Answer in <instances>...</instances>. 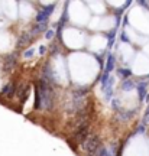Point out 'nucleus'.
<instances>
[{
    "instance_id": "10",
    "label": "nucleus",
    "mask_w": 149,
    "mask_h": 156,
    "mask_svg": "<svg viewBox=\"0 0 149 156\" xmlns=\"http://www.w3.org/2000/svg\"><path fill=\"white\" fill-rule=\"evenodd\" d=\"M35 110H41V95L38 87H35Z\"/></svg>"
},
{
    "instance_id": "9",
    "label": "nucleus",
    "mask_w": 149,
    "mask_h": 156,
    "mask_svg": "<svg viewBox=\"0 0 149 156\" xmlns=\"http://www.w3.org/2000/svg\"><path fill=\"white\" fill-rule=\"evenodd\" d=\"M87 91H89L87 88H77V90H74V93H72V94H74V97H75V98H78V100H80V98H84V97H85Z\"/></svg>"
},
{
    "instance_id": "6",
    "label": "nucleus",
    "mask_w": 149,
    "mask_h": 156,
    "mask_svg": "<svg viewBox=\"0 0 149 156\" xmlns=\"http://www.w3.org/2000/svg\"><path fill=\"white\" fill-rule=\"evenodd\" d=\"M32 39H33V35L31 34V32H23V34L19 36V39H17V48H23L25 45L31 44Z\"/></svg>"
},
{
    "instance_id": "4",
    "label": "nucleus",
    "mask_w": 149,
    "mask_h": 156,
    "mask_svg": "<svg viewBox=\"0 0 149 156\" xmlns=\"http://www.w3.org/2000/svg\"><path fill=\"white\" fill-rule=\"evenodd\" d=\"M17 62V54H10L5 58V62H3V69L5 71H12L15 65Z\"/></svg>"
},
{
    "instance_id": "13",
    "label": "nucleus",
    "mask_w": 149,
    "mask_h": 156,
    "mask_svg": "<svg viewBox=\"0 0 149 156\" xmlns=\"http://www.w3.org/2000/svg\"><path fill=\"white\" fill-rule=\"evenodd\" d=\"M100 83H101V87L104 88L106 85L110 83V77H109V74H107V73L103 74V75H101V80H100Z\"/></svg>"
},
{
    "instance_id": "5",
    "label": "nucleus",
    "mask_w": 149,
    "mask_h": 156,
    "mask_svg": "<svg viewBox=\"0 0 149 156\" xmlns=\"http://www.w3.org/2000/svg\"><path fill=\"white\" fill-rule=\"evenodd\" d=\"M16 84L15 83H9V84H6L5 87H3V90H2V93L0 94L3 95V97H7V98H12L13 95L16 94Z\"/></svg>"
},
{
    "instance_id": "7",
    "label": "nucleus",
    "mask_w": 149,
    "mask_h": 156,
    "mask_svg": "<svg viewBox=\"0 0 149 156\" xmlns=\"http://www.w3.org/2000/svg\"><path fill=\"white\" fill-rule=\"evenodd\" d=\"M114 64H116V58H114V55L107 56V62H106V73L109 74L110 71H113V69H114Z\"/></svg>"
},
{
    "instance_id": "1",
    "label": "nucleus",
    "mask_w": 149,
    "mask_h": 156,
    "mask_svg": "<svg viewBox=\"0 0 149 156\" xmlns=\"http://www.w3.org/2000/svg\"><path fill=\"white\" fill-rule=\"evenodd\" d=\"M81 146H83V151L85 152L87 155L93 156L94 153L97 152V149L101 146V142H100V137L97 134H89V137L81 143Z\"/></svg>"
},
{
    "instance_id": "17",
    "label": "nucleus",
    "mask_w": 149,
    "mask_h": 156,
    "mask_svg": "<svg viewBox=\"0 0 149 156\" xmlns=\"http://www.w3.org/2000/svg\"><path fill=\"white\" fill-rule=\"evenodd\" d=\"M54 35H55V32H54L52 29L46 30V38H48V39H52V38H54Z\"/></svg>"
},
{
    "instance_id": "16",
    "label": "nucleus",
    "mask_w": 149,
    "mask_h": 156,
    "mask_svg": "<svg viewBox=\"0 0 149 156\" xmlns=\"http://www.w3.org/2000/svg\"><path fill=\"white\" fill-rule=\"evenodd\" d=\"M33 54H35V51L31 48V49H28V51H25V54H23V56L25 58H31V56H33Z\"/></svg>"
},
{
    "instance_id": "8",
    "label": "nucleus",
    "mask_w": 149,
    "mask_h": 156,
    "mask_svg": "<svg viewBox=\"0 0 149 156\" xmlns=\"http://www.w3.org/2000/svg\"><path fill=\"white\" fill-rule=\"evenodd\" d=\"M67 19H68V12L65 10L64 13H62V16H61V19H60V22H58V25H56V26H58V35H60V32L62 30V26H64V25L67 23Z\"/></svg>"
},
{
    "instance_id": "11",
    "label": "nucleus",
    "mask_w": 149,
    "mask_h": 156,
    "mask_svg": "<svg viewBox=\"0 0 149 156\" xmlns=\"http://www.w3.org/2000/svg\"><path fill=\"white\" fill-rule=\"evenodd\" d=\"M139 100H144L145 98V95H146V85L145 84H139Z\"/></svg>"
},
{
    "instance_id": "15",
    "label": "nucleus",
    "mask_w": 149,
    "mask_h": 156,
    "mask_svg": "<svg viewBox=\"0 0 149 156\" xmlns=\"http://www.w3.org/2000/svg\"><path fill=\"white\" fill-rule=\"evenodd\" d=\"M114 34H116V30H111L110 34L107 35V38H109V45L111 46V44H113V39H114Z\"/></svg>"
},
{
    "instance_id": "12",
    "label": "nucleus",
    "mask_w": 149,
    "mask_h": 156,
    "mask_svg": "<svg viewBox=\"0 0 149 156\" xmlns=\"http://www.w3.org/2000/svg\"><path fill=\"white\" fill-rule=\"evenodd\" d=\"M117 73H119V75L123 77V78H127V77H130V75H132V71H130V69H127V68H120Z\"/></svg>"
},
{
    "instance_id": "14",
    "label": "nucleus",
    "mask_w": 149,
    "mask_h": 156,
    "mask_svg": "<svg viewBox=\"0 0 149 156\" xmlns=\"http://www.w3.org/2000/svg\"><path fill=\"white\" fill-rule=\"evenodd\" d=\"M132 85H133L132 81L125 80V81H123V84H122V88H123V90H129V88H132Z\"/></svg>"
},
{
    "instance_id": "18",
    "label": "nucleus",
    "mask_w": 149,
    "mask_h": 156,
    "mask_svg": "<svg viewBox=\"0 0 149 156\" xmlns=\"http://www.w3.org/2000/svg\"><path fill=\"white\" fill-rule=\"evenodd\" d=\"M45 52H46V46H39V54L44 55Z\"/></svg>"
},
{
    "instance_id": "3",
    "label": "nucleus",
    "mask_w": 149,
    "mask_h": 156,
    "mask_svg": "<svg viewBox=\"0 0 149 156\" xmlns=\"http://www.w3.org/2000/svg\"><path fill=\"white\" fill-rule=\"evenodd\" d=\"M54 9H55V5H49V6H46V7H44V9L36 15V23H46L48 17H49V15L54 12Z\"/></svg>"
},
{
    "instance_id": "2",
    "label": "nucleus",
    "mask_w": 149,
    "mask_h": 156,
    "mask_svg": "<svg viewBox=\"0 0 149 156\" xmlns=\"http://www.w3.org/2000/svg\"><path fill=\"white\" fill-rule=\"evenodd\" d=\"M89 134H90V124H89V122H87L75 129V132H74L71 136L70 143H71V145H74V143H77V145L78 143H83L84 140L89 137Z\"/></svg>"
},
{
    "instance_id": "19",
    "label": "nucleus",
    "mask_w": 149,
    "mask_h": 156,
    "mask_svg": "<svg viewBox=\"0 0 149 156\" xmlns=\"http://www.w3.org/2000/svg\"><path fill=\"white\" fill-rule=\"evenodd\" d=\"M122 41H126V42L129 41V39H127V36H126L125 34H122Z\"/></svg>"
}]
</instances>
